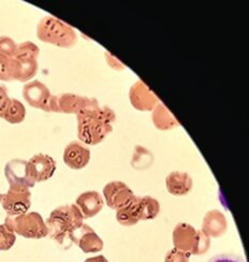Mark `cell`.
Wrapping results in <instances>:
<instances>
[{"label": "cell", "instance_id": "28", "mask_svg": "<svg viewBox=\"0 0 249 262\" xmlns=\"http://www.w3.org/2000/svg\"><path fill=\"white\" fill-rule=\"evenodd\" d=\"M190 255L184 253L179 249L173 248L167 254L165 262H189Z\"/></svg>", "mask_w": 249, "mask_h": 262}, {"label": "cell", "instance_id": "13", "mask_svg": "<svg viewBox=\"0 0 249 262\" xmlns=\"http://www.w3.org/2000/svg\"><path fill=\"white\" fill-rule=\"evenodd\" d=\"M90 150L81 142L73 141L63 150V162L73 170H81L89 163Z\"/></svg>", "mask_w": 249, "mask_h": 262}, {"label": "cell", "instance_id": "15", "mask_svg": "<svg viewBox=\"0 0 249 262\" xmlns=\"http://www.w3.org/2000/svg\"><path fill=\"white\" fill-rule=\"evenodd\" d=\"M75 205L78 206V209L85 220V218H90L99 214L103 209L104 200L99 192L86 191L78 196L77 201H75Z\"/></svg>", "mask_w": 249, "mask_h": 262}, {"label": "cell", "instance_id": "6", "mask_svg": "<svg viewBox=\"0 0 249 262\" xmlns=\"http://www.w3.org/2000/svg\"><path fill=\"white\" fill-rule=\"evenodd\" d=\"M99 103L94 98L78 96L73 94H62L52 96L50 102V112L78 114L85 108L98 106Z\"/></svg>", "mask_w": 249, "mask_h": 262}, {"label": "cell", "instance_id": "5", "mask_svg": "<svg viewBox=\"0 0 249 262\" xmlns=\"http://www.w3.org/2000/svg\"><path fill=\"white\" fill-rule=\"evenodd\" d=\"M5 225L15 234L26 238H43L49 235V229L42 216L37 212L17 216L7 215Z\"/></svg>", "mask_w": 249, "mask_h": 262}, {"label": "cell", "instance_id": "4", "mask_svg": "<svg viewBox=\"0 0 249 262\" xmlns=\"http://www.w3.org/2000/svg\"><path fill=\"white\" fill-rule=\"evenodd\" d=\"M173 244L176 249L187 253L190 256H200L208 252L211 246V239L201 230L189 224L180 223L173 231Z\"/></svg>", "mask_w": 249, "mask_h": 262}, {"label": "cell", "instance_id": "12", "mask_svg": "<svg viewBox=\"0 0 249 262\" xmlns=\"http://www.w3.org/2000/svg\"><path fill=\"white\" fill-rule=\"evenodd\" d=\"M30 176L36 183L50 180L56 171V161L47 154H37L28 161Z\"/></svg>", "mask_w": 249, "mask_h": 262}, {"label": "cell", "instance_id": "25", "mask_svg": "<svg viewBox=\"0 0 249 262\" xmlns=\"http://www.w3.org/2000/svg\"><path fill=\"white\" fill-rule=\"evenodd\" d=\"M16 241V234L4 224L0 225V252H6L13 247Z\"/></svg>", "mask_w": 249, "mask_h": 262}, {"label": "cell", "instance_id": "20", "mask_svg": "<svg viewBox=\"0 0 249 262\" xmlns=\"http://www.w3.org/2000/svg\"><path fill=\"white\" fill-rule=\"evenodd\" d=\"M153 122L156 128L160 130H169L178 126L176 119L173 117V115L162 103H158L157 106L154 108Z\"/></svg>", "mask_w": 249, "mask_h": 262}, {"label": "cell", "instance_id": "24", "mask_svg": "<svg viewBox=\"0 0 249 262\" xmlns=\"http://www.w3.org/2000/svg\"><path fill=\"white\" fill-rule=\"evenodd\" d=\"M40 54V50L38 46H36L34 42H23L17 46L15 55L13 58L17 59H25V58H31V59H38Z\"/></svg>", "mask_w": 249, "mask_h": 262}, {"label": "cell", "instance_id": "27", "mask_svg": "<svg viewBox=\"0 0 249 262\" xmlns=\"http://www.w3.org/2000/svg\"><path fill=\"white\" fill-rule=\"evenodd\" d=\"M0 81H13L12 80V58H6L0 56Z\"/></svg>", "mask_w": 249, "mask_h": 262}, {"label": "cell", "instance_id": "22", "mask_svg": "<svg viewBox=\"0 0 249 262\" xmlns=\"http://www.w3.org/2000/svg\"><path fill=\"white\" fill-rule=\"evenodd\" d=\"M25 117H26L25 105L17 99H11L3 115V118L6 122L15 125V124L24 122Z\"/></svg>", "mask_w": 249, "mask_h": 262}, {"label": "cell", "instance_id": "21", "mask_svg": "<svg viewBox=\"0 0 249 262\" xmlns=\"http://www.w3.org/2000/svg\"><path fill=\"white\" fill-rule=\"evenodd\" d=\"M138 200L139 196L134 195V198L131 202L124 206L123 209L116 211V218L121 225L129 227L137 225L140 222L138 213Z\"/></svg>", "mask_w": 249, "mask_h": 262}, {"label": "cell", "instance_id": "1", "mask_svg": "<svg viewBox=\"0 0 249 262\" xmlns=\"http://www.w3.org/2000/svg\"><path fill=\"white\" fill-rule=\"evenodd\" d=\"M77 118L80 141L88 145H97L112 133L116 115L110 107L98 105L79 112Z\"/></svg>", "mask_w": 249, "mask_h": 262}, {"label": "cell", "instance_id": "17", "mask_svg": "<svg viewBox=\"0 0 249 262\" xmlns=\"http://www.w3.org/2000/svg\"><path fill=\"white\" fill-rule=\"evenodd\" d=\"M166 186L172 195H186L192 189L193 182L188 173L174 171L167 177Z\"/></svg>", "mask_w": 249, "mask_h": 262}, {"label": "cell", "instance_id": "11", "mask_svg": "<svg viewBox=\"0 0 249 262\" xmlns=\"http://www.w3.org/2000/svg\"><path fill=\"white\" fill-rule=\"evenodd\" d=\"M23 97L30 106L50 112L52 95L47 85L42 82L31 81L25 84L23 87Z\"/></svg>", "mask_w": 249, "mask_h": 262}, {"label": "cell", "instance_id": "10", "mask_svg": "<svg viewBox=\"0 0 249 262\" xmlns=\"http://www.w3.org/2000/svg\"><path fill=\"white\" fill-rule=\"evenodd\" d=\"M71 244H77L84 253H99L103 249V241L88 225H81L70 236Z\"/></svg>", "mask_w": 249, "mask_h": 262}, {"label": "cell", "instance_id": "3", "mask_svg": "<svg viewBox=\"0 0 249 262\" xmlns=\"http://www.w3.org/2000/svg\"><path fill=\"white\" fill-rule=\"evenodd\" d=\"M39 40L62 49H70L78 41L77 32L63 21L52 17H43L37 26Z\"/></svg>", "mask_w": 249, "mask_h": 262}, {"label": "cell", "instance_id": "14", "mask_svg": "<svg viewBox=\"0 0 249 262\" xmlns=\"http://www.w3.org/2000/svg\"><path fill=\"white\" fill-rule=\"evenodd\" d=\"M130 101L139 111H150L158 104L157 97L143 82H137L130 90Z\"/></svg>", "mask_w": 249, "mask_h": 262}, {"label": "cell", "instance_id": "26", "mask_svg": "<svg viewBox=\"0 0 249 262\" xmlns=\"http://www.w3.org/2000/svg\"><path fill=\"white\" fill-rule=\"evenodd\" d=\"M17 45L10 37H0V56L13 58Z\"/></svg>", "mask_w": 249, "mask_h": 262}, {"label": "cell", "instance_id": "16", "mask_svg": "<svg viewBox=\"0 0 249 262\" xmlns=\"http://www.w3.org/2000/svg\"><path fill=\"white\" fill-rule=\"evenodd\" d=\"M227 229H228V222L225 216L217 210H213L205 214L201 231L209 237H220L222 236Z\"/></svg>", "mask_w": 249, "mask_h": 262}, {"label": "cell", "instance_id": "8", "mask_svg": "<svg viewBox=\"0 0 249 262\" xmlns=\"http://www.w3.org/2000/svg\"><path fill=\"white\" fill-rule=\"evenodd\" d=\"M5 176L10 187L30 189L36 185V182L30 176L28 162L23 159L9 161L5 167Z\"/></svg>", "mask_w": 249, "mask_h": 262}, {"label": "cell", "instance_id": "31", "mask_svg": "<svg viewBox=\"0 0 249 262\" xmlns=\"http://www.w3.org/2000/svg\"><path fill=\"white\" fill-rule=\"evenodd\" d=\"M84 262H109V260H107L104 256L100 255V256H96V257L86 259Z\"/></svg>", "mask_w": 249, "mask_h": 262}, {"label": "cell", "instance_id": "7", "mask_svg": "<svg viewBox=\"0 0 249 262\" xmlns=\"http://www.w3.org/2000/svg\"><path fill=\"white\" fill-rule=\"evenodd\" d=\"M0 204L9 216L25 214L31 206V192L26 188L10 187L6 193H0Z\"/></svg>", "mask_w": 249, "mask_h": 262}, {"label": "cell", "instance_id": "18", "mask_svg": "<svg viewBox=\"0 0 249 262\" xmlns=\"http://www.w3.org/2000/svg\"><path fill=\"white\" fill-rule=\"evenodd\" d=\"M38 60L12 58V80L25 83L30 81L38 72Z\"/></svg>", "mask_w": 249, "mask_h": 262}, {"label": "cell", "instance_id": "30", "mask_svg": "<svg viewBox=\"0 0 249 262\" xmlns=\"http://www.w3.org/2000/svg\"><path fill=\"white\" fill-rule=\"evenodd\" d=\"M208 262H244L241 258L234 255H227V254H221L217 255L213 258H211Z\"/></svg>", "mask_w": 249, "mask_h": 262}, {"label": "cell", "instance_id": "2", "mask_svg": "<svg viewBox=\"0 0 249 262\" xmlns=\"http://www.w3.org/2000/svg\"><path fill=\"white\" fill-rule=\"evenodd\" d=\"M83 216L75 204L61 205L54 210L46 222L49 235L60 246L70 247V236L83 225Z\"/></svg>", "mask_w": 249, "mask_h": 262}, {"label": "cell", "instance_id": "19", "mask_svg": "<svg viewBox=\"0 0 249 262\" xmlns=\"http://www.w3.org/2000/svg\"><path fill=\"white\" fill-rule=\"evenodd\" d=\"M138 213L140 221H151L160 213V204L153 196H139Z\"/></svg>", "mask_w": 249, "mask_h": 262}, {"label": "cell", "instance_id": "9", "mask_svg": "<svg viewBox=\"0 0 249 262\" xmlns=\"http://www.w3.org/2000/svg\"><path fill=\"white\" fill-rule=\"evenodd\" d=\"M103 195L106 204L111 209L118 211L131 202L135 194L125 183L114 181L105 185L103 188Z\"/></svg>", "mask_w": 249, "mask_h": 262}, {"label": "cell", "instance_id": "23", "mask_svg": "<svg viewBox=\"0 0 249 262\" xmlns=\"http://www.w3.org/2000/svg\"><path fill=\"white\" fill-rule=\"evenodd\" d=\"M154 157L151 152L144 147L137 146L135 152L132 157V166L138 170H143L153 163Z\"/></svg>", "mask_w": 249, "mask_h": 262}, {"label": "cell", "instance_id": "29", "mask_svg": "<svg viewBox=\"0 0 249 262\" xmlns=\"http://www.w3.org/2000/svg\"><path fill=\"white\" fill-rule=\"evenodd\" d=\"M11 100V98L8 95V91L5 86L0 85V118H3V115L6 111V108Z\"/></svg>", "mask_w": 249, "mask_h": 262}]
</instances>
